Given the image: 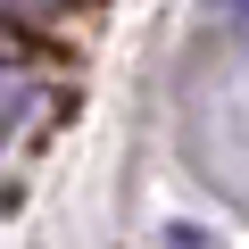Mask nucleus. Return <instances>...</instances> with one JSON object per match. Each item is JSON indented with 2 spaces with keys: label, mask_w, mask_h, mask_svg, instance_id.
Masks as SVG:
<instances>
[{
  "label": "nucleus",
  "mask_w": 249,
  "mask_h": 249,
  "mask_svg": "<svg viewBox=\"0 0 249 249\" xmlns=\"http://www.w3.org/2000/svg\"><path fill=\"white\" fill-rule=\"evenodd\" d=\"M166 249H224V241H208V232H166Z\"/></svg>",
  "instance_id": "f03ea898"
},
{
  "label": "nucleus",
  "mask_w": 249,
  "mask_h": 249,
  "mask_svg": "<svg viewBox=\"0 0 249 249\" xmlns=\"http://www.w3.org/2000/svg\"><path fill=\"white\" fill-rule=\"evenodd\" d=\"M183 150L191 166L249 208V0H216L208 42L183 67Z\"/></svg>",
  "instance_id": "f257e3e1"
}]
</instances>
